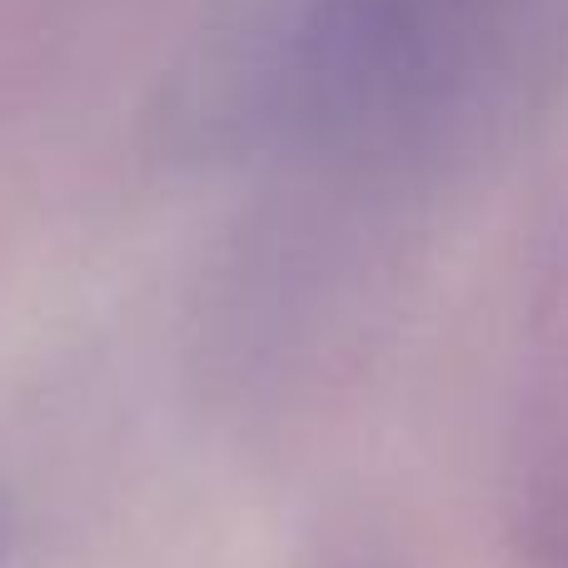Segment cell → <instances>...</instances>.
I'll use <instances>...</instances> for the list:
<instances>
[{"label": "cell", "instance_id": "obj_1", "mask_svg": "<svg viewBox=\"0 0 568 568\" xmlns=\"http://www.w3.org/2000/svg\"><path fill=\"white\" fill-rule=\"evenodd\" d=\"M544 0H255L210 50L220 100L304 135L439 115L504 65Z\"/></svg>", "mask_w": 568, "mask_h": 568}]
</instances>
